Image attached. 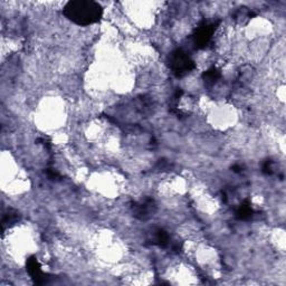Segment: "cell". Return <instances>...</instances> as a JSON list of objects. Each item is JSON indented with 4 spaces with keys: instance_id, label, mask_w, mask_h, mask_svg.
I'll return each instance as SVG.
<instances>
[{
    "instance_id": "cell-7",
    "label": "cell",
    "mask_w": 286,
    "mask_h": 286,
    "mask_svg": "<svg viewBox=\"0 0 286 286\" xmlns=\"http://www.w3.org/2000/svg\"><path fill=\"white\" fill-rule=\"evenodd\" d=\"M152 244L160 246V247H167V246L170 244L169 234L162 228L157 229L156 232H154V235L152 238Z\"/></svg>"
},
{
    "instance_id": "cell-1",
    "label": "cell",
    "mask_w": 286,
    "mask_h": 286,
    "mask_svg": "<svg viewBox=\"0 0 286 286\" xmlns=\"http://www.w3.org/2000/svg\"><path fill=\"white\" fill-rule=\"evenodd\" d=\"M63 14L75 25L90 26L101 21L103 8L98 2L91 0H75L66 3Z\"/></svg>"
},
{
    "instance_id": "cell-2",
    "label": "cell",
    "mask_w": 286,
    "mask_h": 286,
    "mask_svg": "<svg viewBox=\"0 0 286 286\" xmlns=\"http://www.w3.org/2000/svg\"><path fill=\"white\" fill-rule=\"evenodd\" d=\"M169 67L176 76L181 77L190 73L196 65L187 51L184 49H176L169 56Z\"/></svg>"
},
{
    "instance_id": "cell-8",
    "label": "cell",
    "mask_w": 286,
    "mask_h": 286,
    "mask_svg": "<svg viewBox=\"0 0 286 286\" xmlns=\"http://www.w3.org/2000/svg\"><path fill=\"white\" fill-rule=\"evenodd\" d=\"M221 77L220 71L217 69V67H210L208 71H206L204 74H202V79H204L205 83L207 85H214V83H217Z\"/></svg>"
},
{
    "instance_id": "cell-5",
    "label": "cell",
    "mask_w": 286,
    "mask_h": 286,
    "mask_svg": "<svg viewBox=\"0 0 286 286\" xmlns=\"http://www.w3.org/2000/svg\"><path fill=\"white\" fill-rule=\"evenodd\" d=\"M27 271L29 275L33 277L37 284H43L46 282V275L43 273L41 265H39L36 256H30L27 260Z\"/></svg>"
},
{
    "instance_id": "cell-4",
    "label": "cell",
    "mask_w": 286,
    "mask_h": 286,
    "mask_svg": "<svg viewBox=\"0 0 286 286\" xmlns=\"http://www.w3.org/2000/svg\"><path fill=\"white\" fill-rule=\"evenodd\" d=\"M133 214L140 220H145L154 212V202L152 199H145L141 202H136L132 206Z\"/></svg>"
},
{
    "instance_id": "cell-9",
    "label": "cell",
    "mask_w": 286,
    "mask_h": 286,
    "mask_svg": "<svg viewBox=\"0 0 286 286\" xmlns=\"http://www.w3.org/2000/svg\"><path fill=\"white\" fill-rule=\"evenodd\" d=\"M263 172L265 174H272L274 172V170H273V162L271 160L265 161V164L263 165Z\"/></svg>"
},
{
    "instance_id": "cell-6",
    "label": "cell",
    "mask_w": 286,
    "mask_h": 286,
    "mask_svg": "<svg viewBox=\"0 0 286 286\" xmlns=\"http://www.w3.org/2000/svg\"><path fill=\"white\" fill-rule=\"evenodd\" d=\"M254 209L248 200H245L236 210V217L239 220H249L254 216Z\"/></svg>"
},
{
    "instance_id": "cell-3",
    "label": "cell",
    "mask_w": 286,
    "mask_h": 286,
    "mask_svg": "<svg viewBox=\"0 0 286 286\" xmlns=\"http://www.w3.org/2000/svg\"><path fill=\"white\" fill-rule=\"evenodd\" d=\"M219 21L216 23H209L206 21H202L198 27L194 30L192 35V41L193 45L196 46V48H205L206 46L209 45L210 41H212L213 35L216 30L217 26L219 25Z\"/></svg>"
},
{
    "instance_id": "cell-10",
    "label": "cell",
    "mask_w": 286,
    "mask_h": 286,
    "mask_svg": "<svg viewBox=\"0 0 286 286\" xmlns=\"http://www.w3.org/2000/svg\"><path fill=\"white\" fill-rule=\"evenodd\" d=\"M46 173H47V177L51 179V180H58V179H61V174L54 169H47Z\"/></svg>"
}]
</instances>
